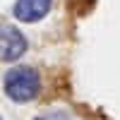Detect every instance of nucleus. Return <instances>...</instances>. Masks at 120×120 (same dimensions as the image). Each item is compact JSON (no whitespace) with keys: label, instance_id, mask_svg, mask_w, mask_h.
Returning a JSON list of instances; mask_svg holds the SVG:
<instances>
[{"label":"nucleus","instance_id":"f257e3e1","mask_svg":"<svg viewBox=\"0 0 120 120\" xmlns=\"http://www.w3.org/2000/svg\"><path fill=\"white\" fill-rule=\"evenodd\" d=\"M3 89L10 101L26 103V101H34L38 96V91H41V77H38V72L34 67L19 65V67H12L5 72Z\"/></svg>","mask_w":120,"mask_h":120},{"label":"nucleus","instance_id":"f03ea898","mask_svg":"<svg viewBox=\"0 0 120 120\" xmlns=\"http://www.w3.org/2000/svg\"><path fill=\"white\" fill-rule=\"evenodd\" d=\"M24 51H26V38L22 36V31L17 26L3 22V26H0V55H3V60L12 63V60L22 58Z\"/></svg>","mask_w":120,"mask_h":120},{"label":"nucleus","instance_id":"7ed1b4c3","mask_svg":"<svg viewBox=\"0 0 120 120\" xmlns=\"http://www.w3.org/2000/svg\"><path fill=\"white\" fill-rule=\"evenodd\" d=\"M51 10V0H17L12 7V15L19 22H38Z\"/></svg>","mask_w":120,"mask_h":120},{"label":"nucleus","instance_id":"20e7f679","mask_svg":"<svg viewBox=\"0 0 120 120\" xmlns=\"http://www.w3.org/2000/svg\"><path fill=\"white\" fill-rule=\"evenodd\" d=\"M36 120H70V118H67L65 113H60V111H58V113H48V115H41V118H36Z\"/></svg>","mask_w":120,"mask_h":120}]
</instances>
